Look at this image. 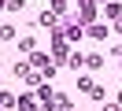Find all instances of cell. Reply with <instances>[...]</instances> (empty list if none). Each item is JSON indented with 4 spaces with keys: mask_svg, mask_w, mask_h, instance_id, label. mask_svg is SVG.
<instances>
[{
    "mask_svg": "<svg viewBox=\"0 0 122 111\" xmlns=\"http://www.w3.org/2000/svg\"><path fill=\"white\" fill-rule=\"evenodd\" d=\"M19 48L30 56V52H37V41H33V37H22V41H19Z\"/></svg>",
    "mask_w": 122,
    "mask_h": 111,
    "instance_id": "obj_3",
    "label": "cell"
},
{
    "mask_svg": "<svg viewBox=\"0 0 122 111\" xmlns=\"http://www.w3.org/2000/svg\"><path fill=\"white\" fill-rule=\"evenodd\" d=\"M85 33H92V37H104V33H107V26H96V22H92V26H85Z\"/></svg>",
    "mask_w": 122,
    "mask_h": 111,
    "instance_id": "obj_4",
    "label": "cell"
},
{
    "mask_svg": "<svg viewBox=\"0 0 122 111\" xmlns=\"http://www.w3.org/2000/svg\"><path fill=\"white\" fill-rule=\"evenodd\" d=\"M118 100H122V93H118Z\"/></svg>",
    "mask_w": 122,
    "mask_h": 111,
    "instance_id": "obj_13",
    "label": "cell"
},
{
    "mask_svg": "<svg viewBox=\"0 0 122 111\" xmlns=\"http://www.w3.org/2000/svg\"><path fill=\"white\" fill-rule=\"evenodd\" d=\"M4 4H8V0H0V7H4Z\"/></svg>",
    "mask_w": 122,
    "mask_h": 111,
    "instance_id": "obj_11",
    "label": "cell"
},
{
    "mask_svg": "<svg viewBox=\"0 0 122 111\" xmlns=\"http://www.w3.org/2000/svg\"><path fill=\"white\" fill-rule=\"evenodd\" d=\"M115 30H118V33H122V19H115Z\"/></svg>",
    "mask_w": 122,
    "mask_h": 111,
    "instance_id": "obj_10",
    "label": "cell"
},
{
    "mask_svg": "<svg viewBox=\"0 0 122 111\" xmlns=\"http://www.w3.org/2000/svg\"><path fill=\"white\" fill-rule=\"evenodd\" d=\"M81 19H85V22L96 19V4H92V0H81Z\"/></svg>",
    "mask_w": 122,
    "mask_h": 111,
    "instance_id": "obj_1",
    "label": "cell"
},
{
    "mask_svg": "<svg viewBox=\"0 0 122 111\" xmlns=\"http://www.w3.org/2000/svg\"><path fill=\"white\" fill-rule=\"evenodd\" d=\"M11 104H19V100H15L11 93H0V107H11Z\"/></svg>",
    "mask_w": 122,
    "mask_h": 111,
    "instance_id": "obj_5",
    "label": "cell"
},
{
    "mask_svg": "<svg viewBox=\"0 0 122 111\" xmlns=\"http://www.w3.org/2000/svg\"><path fill=\"white\" fill-rule=\"evenodd\" d=\"M104 4H111V0H104Z\"/></svg>",
    "mask_w": 122,
    "mask_h": 111,
    "instance_id": "obj_12",
    "label": "cell"
},
{
    "mask_svg": "<svg viewBox=\"0 0 122 111\" xmlns=\"http://www.w3.org/2000/svg\"><path fill=\"white\" fill-rule=\"evenodd\" d=\"M104 111H122V107H118V104H107V107H104Z\"/></svg>",
    "mask_w": 122,
    "mask_h": 111,
    "instance_id": "obj_9",
    "label": "cell"
},
{
    "mask_svg": "<svg viewBox=\"0 0 122 111\" xmlns=\"http://www.w3.org/2000/svg\"><path fill=\"white\" fill-rule=\"evenodd\" d=\"M19 111H37V100L33 96H19Z\"/></svg>",
    "mask_w": 122,
    "mask_h": 111,
    "instance_id": "obj_2",
    "label": "cell"
},
{
    "mask_svg": "<svg viewBox=\"0 0 122 111\" xmlns=\"http://www.w3.org/2000/svg\"><path fill=\"white\" fill-rule=\"evenodd\" d=\"M67 4H70V0H52V7H56V11H67Z\"/></svg>",
    "mask_w": 122,
    "mask_h": 111,
    "instance_id": "obj_8",
    "label": "cell"
},
{
    "mask_svg": "<svg viewBox=\"0 0 122 111\" xmlns=\"http://www.w3.org/2000/svg\"><path fill=\"white\" fill-rule=\"evenodd\" d=\"M85 67H92V70H100V67H104V59H100V56H89V59H85Z\"/></svg>",
    "mask_w": 122,
    "mask_h": 111,
    "instance_id": "obj_6",
    "label": "cell"
},
{
    "mask_svg": "<svg viewBox=\"0 0 122 111\" xmlns=\"http://www.w3.org/2000/svg\"><path fill=\"white\" fill-rule=\"evenodd\" d=\"M78 85H81V93H89V96H92V89H96V85H92V78H81Z\"/></svg>",
    "mask_w": 122,
    "mask_h": 111,
    "instance_id": "obj_7",
    "label": "cell"
}]
</instances>
